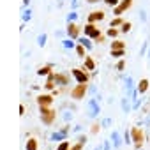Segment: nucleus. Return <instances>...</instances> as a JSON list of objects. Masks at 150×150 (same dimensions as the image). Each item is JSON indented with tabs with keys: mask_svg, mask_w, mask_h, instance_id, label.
I'll use <instances>...</instances> for the list:
<instances>
[{
	"mask_svg": "<svg viewBox=\"0 0 150 150\" xmlns=\"http://www.w3.org/2000/svg\"><path fill=\"white\" fill-rule=\"evenodd\" d=\"M46 41H48V35H46V34H41V35L37 37V44H39L41 48H44V44H46Z\"/></svg>",
	"mask_w": 150,
	"mask_h": 150,
	"instance_id": "7c9ffc66",
	"label": "nucleus"
},
{
	"mask_svg": "<svg viewBox=\"0 0 150 150\" xmlns=\"http://www.w3.org/2000/svg\"><path fill=\"white\" fill-rule=\"evenodd\" d=\"M39 111H41V122L44 125H53L57 118V111L51 106H39Z\"/></svg>",
	"mask_w": 150,
	"mask_h": 150,
	"instance_id": "f257e3e1",
	"label": "nucleus"
},
{
	"mask_svg": "<svg viewBox=\"0 0 150 150\" xmlns=\"http://www.w3.org/2000/svg\"><path fill=\"white\" fill-rule=\"evenodd\" d=\"M139 104H141V103H139V99H134V103H132V108H134V110H138V108H139Z\"/></svg>",
	"mask_w": 150,
	"mask_h": 150,
	"instance_id": "58836bf2",
	"label": "nucleus"
},
{
	"mask_svg": "<svg viewBox=\"0 0 150 150\" xmlns=\"http://www.w3.org/2000/svg\"><path fill=\"white\" fill-rule=\"evenodd\" d=\"M122 110H124V113H129L131 111V106H129V99L127 97L122 99Z\"/></svg>",
	"mask_w": 150,
	"mask_h": 150,
	"instance_id": "2f4dec72",
	"label": "nucleus"
},
{
	"mask_svg": "<svg viewBox=\"0 0 150 150\" xmlns=\"http://www.w3.org/2000/svg\"><path fill=\"white\" fill-rule=\"evenodd\" d=\"M55 87H58V85H57V80H55V72H51L50 76H46L44 88H46V90H55Z\"/></svg>",
	"mask_w": 150,
	"mask_h": 150,
	"instance_id": "4468645a",
	"label": "nucleus"
},
{
	"mask_svg": "<svg viewBox=\"0 0 150 150\" xmlns=\"http://www.w3.org/2000/svg\"><path fill=\"white\" fill-rule=\"evenodd\" d=\"M94 41H96V42H104V35L101 34V35H99V37H96Z\"/></svg>",
	"mask_w": 150,
	"mask_h": 150,
	"instance_id": "ea45409f",
	"label": "nucleus"
},
{
	"mask_svg": "<svg viewBox=\"0 0 150 150\" xmlns=\"http://www.w3.org/2000/svg\"><path fill=\"white\" fill-rule=\"evenodd\" d=\"M87 90H88L87 83H78L76 87H72V90H71V97H72L74 101H81V99H85Z\"/></svg>",
	"mask_w": 150,
	"mask_h": 150,
	"instance_id": "7ed1b4c3",
	"label": "nucleus"
},
{
	"mask_svg": "<svg viewBox=\"0 0 150 150\" xmlns=\"http://www.w3.org/2000/svg\"><path fill=\"white\" fill-rule=\"evenodd\" d=\"M125 55V50H111V57L113 58H122Z\"/></svg>",
	"mask_w": 150,
	"mask_h": 150,
	"instance_id": "c756f323",
	"label": "nucleus"
},
{
	"mask_svg": "<svg viewBox=\"0 0 150 150\" xmlns=\"http://www.w3.org/2000/svg\"><path fill=\"white\" fill-rule=\"evenodd\" d=\"M99 99H90L88 103H87V115L90 117V118H96L99 113H101V106H99V103H97Z\"/></svg>",
	"mask_w": 150,
	"mask_h": 150,
	"instance_id": "39448f33",
	"label": "nucleus"
},
{
	"mask_svg": "<svg viewBox=\"0 0 150 150\" xmlns=\"http://www.w3.org/2000/svg\"><path fill=\"white\" fill-rule=\"evenodd\" d=\"M71 72H72V78L78 83H88V80H90V74L87 69H72Z\"/></svg>",
	"mask_w": 150,
	"mask_h": 150,
	"instance_id": "20e7f679",
	"label": "nucleus"
},
{
	"mask_svg": "<svg viewBox=\"0 0 150 150\" xmlns=\"http://www.w3.org/2000/svg\"><path fill=\"white\" fill-rule=\"evenodd\" d=\"M69 129H71L69 125H64V127H62L60 131H57V132H53L50 139H51V141H58V143H60V141H64V139H67V134H69Z\"/></svg>",
	"mask_w": 150,
	"mask_h": 150,
	"instance_id": "6e6552de",
	"label": "nucleus"
},
{
	"mask_svg": "<svg viewBox=\"0 0 150 150\" xmlns=\"http://www.w3.org/2000/svg\"><path fill=\"white\" fill-rule=\"evenodd\" d=\"M21 18H23V21H25V23H27V21H30V20H32V9L25 7V9H23V14H21Z\"/></svg>",
	"mask_w": 150,
	"mask_h": 150,
	"instance_id": "a878e982",
	"label": "nucleus"
},
{
	"mask_svg": "<svg viewBox=\"0 0 150 150\" xmlns=\"http://www.w3.org/2000/svg\"><path fill=\"white\" fill-rule=\"evenodd\" d=\"M110 139H111V143H113V148H115V150H118V148H120V145H122V138H120V132L113 131V132H111V136H110Z\"/></svg>",
	"mask_w": 150,
	"mask_h": 150,
	"instance_id": "dca6fc26",
	"label": "nucleus"
},
{
	"mask_svg": "<svg viewBox=\"0 0 150 150\" xmlns=\"http://www.w3.org/2000/svg\"><path fill=\"white\" fill-rule=\"evenodd\" d=\"M78 20V13L76 11H71V14L67 16V23H71V21H76Z\"/></svg>",
	"mask_w": 150,
	"mask_h": 150,
	"instance_id": "72a5a7b5",
	"label": "nucleus"
},
{
	"mask_svg": "<svg viewBox=\"0 0 150 150\" xmlns=\"http://www.w3.org/2000/svg\"><path fill=\"white\" fill-rule=\"evenodd\" d=\"M104 20V11H92L87 18V23H96V21H103Z\"/></svg>",
	"mask_w": 150,
	"mask_h": 150,
	"instance_id": "f8f14e48",
	"label": "nucleus"
},
{
	"mask_svg": "<svg viewBox=\"0 0 150 150\" xmlns=\"http://www.w3.org/2000/svg\"><path fill=\"white\" fill-rule=\"evenodd\" d=\"M101 125H103V129H108L111 125V120L110 118H104V120H101Z\"/></svg>",
	"mask_w": 150,
	"mask_h": 150,
	"instance_id": "e433bc0d",
	"label": "nucleus"
},
{
	"mask_svg": "<svg viewBox=\"0 0 150 150\" xmlns=\"http://www.w3.org/2000/svg\"><path fill=\"white\" fill-rule=\"evenodd\" d=\"M57 150H71V141H67V139L60 141V143H58V148H57Z\"/></svg>",
	"mask_w": 150,
	"mask_h": 150,
	"instance_id": "c85d7f7f",
	"label": "nucleus"
},
{
	"mask_svg": "<svg viewBox=\"0 0 150 150\" xmlns=\"http://www.w3.org/2000/svg\"><path fill=\"white\" fill-rule=\"evenodd\" d=\"M78 42H80V44H83L87 50H92V48H94V44H92V39H90V37H80V39H78Z\"/></svg>",
	"mask_w": 150,
	"mask_h": 150,
	"instance_id": "aec40b11",
	"label": "nucleus"
},
{
	"mask_svg": "<svg viewBox=\"0 0 150 150\" xmlns=\"http://www.w3.org/2000/svg\"><path fill=\"white\" fill-rule=\"evenodd\" d=\"M62 44H64V48H65V50H74V48H76V41L71 39V37H69V39H65Z\"/></svg>",
	"mask_w": 150,
	"mask_h": 150,
	"instance_id": "393cba45",
	"label": "nucleus"
},
{
	"mask_svg": "<svg viewBox=\"0 0 150 150\" xmlns=\"http://www.w3.org/2000/svg\"><path fill=\"white\" fill-rule=\"evenodd\" d=\"M111 50H125V42L120 39H113L111 42Z\"/></svg>",
	"mask_w": 150,
	"mask_h": 150,
	"instance_id": "4be33fe9",
	"label": "nucleus"
},
{
	"mask_svg": "<svg viewBox=\"0 0 150 150\" xmlns=\"http://www.w3.org/2000/svg\"><path fill=\"white\" fill-rule=\"evenodd\" d=\"M139 150H143V148H139Z\"/></svg>",
	"mask_w": 150,
	"mask_h": 150,
	"instance_id": "49530a36",
	"label": "nucleus"
},
{
	"mask_svg": "<svg viewBox=\"0 0 150 150\" xmlns=\"http://www.w3.org/2000/svg\"><path fill=\"white\" fill-rule=\"evenodd\" d=\"M53 99H55V96L53 94H41V96H37V104L39 106H51L53 104Z\"/></svg>",
	"mask_w": 150,
	"mask_h": 150,
	"instance_id": "9d476101",
	"label": "nucleus"
},
{
	"mask_svg": "<svg viewBox=\"0 0 150 150\" xmlns=\"http://www.w3.org/2000/svg\"><path fill=\"white\" fill-rule=\"evenodd\" d=\"M67 37H71V39H74V41L80 39V27L74 23V21L67 23Z\"/></svg>",
	"mask_w": 150,
	"mask_h": 150,
	"instance_id": "1a4fd4ad",
	"label": "nucleus"
},
{
	"mask_svg": "<svg viewBox=\"0 0 150 150\" xmlns=\"http://www.w3.org/2000/svg\"><path fill=\"white\" fill-rule=\"evenodd\" d=\"M131 28H132L131 21H124V25L120 27V32H122V34H129V32H131Z\"/></svg>",
	"mask_w": 150,
	"mask_h": 150,
	"instance_id": "bb28decb",
	"label": "nucleus"
},
{
	"mask_svg": "<svg viewBox=\"0 0 150 150\" xmlns=\"http://www.w3.org/2000/svg\"><path fill=\"white\" fill-rule=\"evenodd\" d=\"M25 150H39V141L35 136H28L25 141Z\"/></svg>",
	"mask_w": 150,
	"mask_h": 150,
	"instance_id": "ddd939ff",
	"label": "nucleus"
},
{
	"mask_svg": "<svg viewBox=\"0 0 150 150\" xmlns=\"http://www.w3.org/2000/svg\"><path fill=\"white\" fill-rule=\"evenodd\" d=\"M134 92V81H132V78L129 76V78H125V97L129 96V94H132Z\"/></svg>",
	"mask_w": 150,
	"mask_h": 150,
	"instance_id": "6ab92c4d",
	"label": "nucleus"
},
{
	"mask_svg": "<svg viewBox=\"0 0 150 150\" xmlns=\"http://www.w3.org/2000/svg\"><path fill=\"white\" fill-rule=\"evenodd\" d=\"M122 25H124V20H122L120 16H115V18L110 21V27H115V28H120Z\"/></svg>",
	"mask_w": 150,
	"mask_h": 150,
	"instance_id": "5701e85b",
	"label": "nucleus"
},
{
	"mask_svg": "<svg viewBox=\"0 0 150 150\" xmlns=\"http://www.w3.org/2000/svg\"><path fill=\"white\" fill-rule=\"evenodd\" d=\"M88 92L90 94H96V87H88Z\"/></svg>",
	"mask_w": 150,
	"mask_h": 150,
	"instance_id": "c03bdc74",
	"label": "nucleus"
},
{
	"mask_svg": "<svg viewBox=\"0 0 150 150\" xmlns=\"http://www.w3.org/2000/svg\"><path fill=\"white\" fill-rule=\"evenodd\" d=\"M20 115H21V117L25 115V106H23V104H20Z\"/></svg>",
	"mask_w": 150,
	"mask_h": 150,
	"instance_id": "a19ab883",
	"label": "nucleus"
},
{
	"mask_svg": "<svg viewBox=\"0 0 150 150\" xmlns=\"http://www.w3.org/2000/svg\"><path fill=\"white\" fill-rule=\"evenodd\" d=\"M28 4H30V0H23V6L25 7H28Z\"/></svg>",
	"mask_w": 150,
	"mask_h": 150,
	"instance_id": "a18cd8bd",
	"label": "nucleus"
},
{
	"mask_svg": "<svg viewBox=\"0 0 150 150\" xmlns=\"http://www.w3.org/2000/svg\"><path fill=\"white\" fill-rule=\"evenodd\" d=\"M101 129H103L101 122H94V124H92V127H90V134H97Z\"/></svg>",
	"mask_w": 150,
	"mask_h": 150,
	"instance_id": "cd10ccee",
	"label": "nucleus"
},
{
	"mask_svg": "<svg viewBox=\"0 0 150 150\" xmlns=\"http://www.w3.org/2000/svg\"><path fill=\"white\" fill-rule=\"evenodd\" d=\"M85 50H87V48H85L83 44H80V42L76 44V48H74V51H76V55H78L80 58H85V57H87V53H85Z\"/></svg>",
	"mask_w": 150,
	"mask_h": 150,
	"instance_id": "412c9836",
	"label": "nucleus"
},
{
	"mask_svg": "<svg viewBox=\"0 0 150 150\" xmlns=\"http://www.w3.org/2000/svg\"><path fill=\"white\" fill-rule=\"evenodd\" d=\"M55 80H57L58 87H67L71 83V76L65 74V72H55Z\"/></svg>",
	"mask_w": 150,
	"mask_h": 150,
	"instance_id": "9b49d317",
	"label": "nucleus"
},
{
	"mask_svg": "<svg viewBox=\"0 0 150 150\" xmlns=\"http://www.w3.org/2000/svg\"><path fill=\"white\" fill-rule=\"evenodd\" d=\"M83 69H87L88 72H94V71H96V62H94V58H92V57H85Z\"/></svg>",
	"mask_w": 150,
	"mask_h": 150,
	"instance_id": "f3484780",
	"label": "nucleus"
},
{
	"mask_svg": "<svg viewBox=\"0 0 150 150\" xmlns=\"http://www.w3.org/2000/svg\"><path fill=\"white\" fill-rule=\"evenodd\" d=\"M97 2H101V0H87V4H97Z\"/></svg>",
	"mask_w": 150,
	"mask_h": 150,
	"instance_id": "37998d69",
	"label": "nucleus"
},
{
	"mask_svg": "<svg viewBox=\"0 0 150 150\" xmlns=\"http://www.w3.org/2000/svg\"><path fill=\"white\" fill-rule=\"evenodd\" d=\"M111 146H113L111 139H110V141H104V143H103V150H111Z\"/></svg>",
	"mask_w": 150,
	"mask_h": 150,
	"instance_id": "4c0bfd02",
	"label": "nucleus"
},
{
	"mask_svg": "<svg viewBox=\"0 0 150 150\" xmlns=\"http://www.w3.org/2000/svg\"><path fill=\"white\" fill-rule=\"evenodd\" d=\"M118 34H120V28H115V27H110V28H108V32H106V35H108V37H111V39H117V37H118Z\"/></svg>",
	"mask_w": 150,
	"mask_h": 150,
	"instance_id": "b1692460",
	"label": "nucleus"
},
{
	"mask_svg": "<svg viewBox=\"0 0 150 150\" xmlns=\"http://www.w3.org/2000/svg\"><path fill=\"white\" fill-rule=\"evenodd\" d=\"M83 32H85V35H87V37H90V39H96V37H99V35H101V30L96 27V23H87V25H85V28H83Z\"/></svg>",
	"mask_w": 150,
	"mask_h": 150,
	"instance_id": "0eeeda50",
	"label": "nucleus"
},
{
	"mask_svg": "<svg viewBox=\"0 0 150 150\" xmlns=\"http://www.w3.org/2000/svg\"><path fill=\"white\" fill-rule=\"evenodd\" d=\"M131 138H132V143H134V148H136V150L143 148V141H145V132H143V129H139L138 125H136V127H131Z\"/></svg>",
	"mask_w": 150,
	"mask_h": 150,
	"instance_id": "f03ea898",
	"label": "nucleus"
},
{
	"mask_svg": "<svg viewBox=\"0 0 150 150\" xmlns=\"http://www.w3.org/2000/svg\"><path fill=\"white\" fill-rule=\"evenodd\" d=\"M80 131H81V125H76V127L72 129V132H80Z\"/></svg>",
	"mask_w": 150,
	"mask_h": 150,
	"instance_id": "79ce46f5",
	"label": "nucleus"
},
{
	"mask_svg": "<svg viewBox=\"0 0 150 150\" xmlns=\"http://www.w3.org/2000/svg\"><path fill=\"white\" fill-rule=\"evenodd\" d=\"M131 6H132V0H120L118 6L113 7V14L115 16H122L127 9H131Z\"/></svg>",
	"mask_w": 150,
	"mask_h": 150,
	"instance_id": "423d86ee",
	"label": "nucleus"
},
{
	"mask_svg": "<svg viewBox=\"0 0 150 150\" xmlns=\"http://www.w3.org/2000/svg\"><path fill=\"white\" fill-rule=\"evenodd\" d=\"M148 85H150V81H148L146 78H143V80H139V83H138V87H136V90H138V94H145V92L148 90Z\"/></svg>",
	"mask_w": 150,
	"mask_h": 150,
	"instance_id": "a211bd4d",
	"label": "nucleus"
},
{
	"mask_svg": "<svg viewBox=\"0 0 150 150\" xmlns=\"http://www.w3.org/2000/svg\"><path fill=\"white\" fill-rule=\"evenodd\" d=\"M115 69H117L118 72H124V69H125V60H118L117 65H115Z\"/></svg>",
	"mask_w": 150,
	"mask_h": 150,
	"instance_id": "473e14b6",
	"label": "nucleus"
},
{
	"mask_svg": "<svg viewBox=\"0 0 150 150\" xmlns=\"http://www.w3.org/2000/svg\"><path fill=\"white\" fill-rule=\"evenodd\" d=\"M51 72H53V65H51V64H46V65H42V67L37 69V76L46 78V76H50Z\"/></svg>",
	"mask_w": 150,
	"mask_h": 150,
	"instance_id": "2eb2a0df",
	"label": "nucleus"
},
{
	"mask_svg": "<svg viewBox=\"0 0 150 150\" xmlns=\"http://www.w3.org/2000/svg\"><path fill=\"white\" fill-rule=\"evenodd\" d=\"M103 2H104L106 6H110V7H117L120 0H103Z\"/></svg>",
	"mask_w": 150,
	"mask_h": 150,
	"instance_id": "c9c22d12",
	"label": "nucleus"
},
{
	"mask_svg": "<svg viewBox=\"0 0 150 150\" xmlns=\"http://www.w3.org/2000/svg\"><path fill=\"white\" fill-rule=\"evenodd\" d=\"M124 143H127V145H129V143H132V138H131V131H125V132H124Z\"/></svg>",
	"mask_w": 150,
	"mask_h": 150,
	"instance_id": "f704fd0d",
	"label": "nucleus"
}]
</instances>
